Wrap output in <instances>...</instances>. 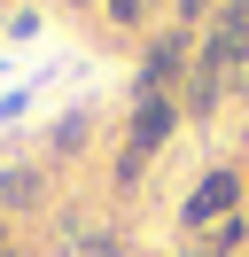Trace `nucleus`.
<instances>
[{"label":"nucleus","instance_id":"13","mask_svg":"<svg viewBox=\"0 0 249 257\" xmlns=\"http://www.w3.org/2000/svg\"><path fill=\"white\" fill-rule=\"evenodd\" d=\"M8 257H16V249H8Z\"/></svg>","mask_w":249,"mask_h":257},{"label":"nucleus","instance_id":"1","mask_svg":"<svg viewBox=\"0 0 249 257\" xmlns=\"http://www.w3.org/2000/svg\"><path fill=\"white\" fill-rule=\"evenodd\" d=\"M179 101H164V94H148V101H133L125 109V148H117V187H140V172H148V156L179 133Z\"/></svg>","mask_w":249,"mask_h":257},{"label":"nucleus","instance_id":"4","mask_svg":"<svg viewBox=\"0 0 249 257\" xmlns=\"http://www.w3.org/2000/svg\"><path fill=\"white\" fill-rule=\"evenodd\" d=\"M47 210V164H0V218Z\"/></svg>","mask_w":249,"mask_h":257},{"label":"nucleus","instance_id":"5","mask_svg":"<svg viewBox=\"0 0 249 257\" xmlns=\"http://www.w3.org/2000/svg\"><path fill=\"white\" fill-rule=\"evenodd\" d=\"M241 241H249V218H226V226H210V234L187 241V257H233Z\"/></svg>","mask_w":249,"mask_h":257},{"label":"nucleus","instance_id":"2","mask_svg":"<svg viewBox=\"0 0 249 257\" xmlns=\"http://www.w3.org/2000/svg\"><path fill=\"white\" fill-rule=\"evenodd\" d=\"M187 78H195V32H179V24H171V32H156L148 55H140V70H133V101H148V94L179 101Z\"/></svg>","mask_w":249,"mask_h":257},{"label":"nucleus","instance_id":"3","mask_svg":"<svg viewBox=\"0 0 249 257\" xmlns=\"http://www.w3.org/2000/svg\"><path fill=\"white\" fill-rule=\"evenodd\" d=\"M241 195H249V172H241V164H210V172L187 187V203H179L187 241L210 234V226H226V218H241Z\"/></svg>","mask_w":249,"mask_h":257},{"label":"nucleus","instance_id":"8","mask_svg":"<svg viewBox=\"0 0 249 257\" xmlns=\"http://www.w3.org/2000/svg\"><path fill=\"white\" fill-rule=\"evenodd\" d=\"M101 16L117 24V32H140V24L156 16V0H101Z\"/></svg>","mask_w":249,"mask_h":257},{"label":"nucleus","instance_id":"6","mask_svg":"<svg viewBox=\"0 0 249 257\" xmlns=\"http://www.w3.org/2000/svg\"><path fill=\"white\" fill-rule=\"evenodd\" d=\"M70 249H78V257H125L117 234H109L101 218H70Z\"/></svg>","mask_w":249,"mask_h":257},{"label":"nucleus","instance_id":"12","mask_svg":"<svg viewBox=\"0 0 249 257\" xmlns=\"http://www.w3.org/2000/svg\"><path fill=\"white\" fill-rule=\"evenodd\" d=\"M70 8H93V0H70Z\"/></svg>","mask_w":249,"mask_h":257},{"label":"nucleus","instance_id":"11","mask_svg":"<svg viewBox=\"0 0 249 257\" xmlns=\"http://www.w3.org/2000/svg\"><path fill=\"white\" fill-rule=\"evenodd\" d=\"M24 101H31L24 86H16V94H0V125H16V117H24Z\"/></svg>","mask_w":249,"mask_h":257},{"label":"nucleus","instance_id":"10","mask_svg":"<svg viewBox=\"0 0 249 257\" xmlns=\"http://www.w3.org/2000/svg\"><path fill=\"white\" fill-rule=\"evenodd\" d=\"M210 24H233V32H249V0H226V8H218Z\"/></svg>","mask_w":249,"mask_h":257},{"label":"nucleus","instance_id":"7","mask_svg":"<svg viewBox=\"0 0 249 257\" xmlns=\"http://www.w3.org/2000/svg\"><path fill=\"white\" fill-rule=\"evenodd\" d=\"M218 8H226V0H171V16H179V32H210V16H218Z\"/></svg>","mask_w":249,"mask_h":257},{"label":"nucleus","instance_id":"9","mask_svg":"<svg viewBox=\"0 0 249 257\" xmlns=\"http://www.w3.org/2000/svg\"><path fill=\"white\" fill-rule=\"evenodd\" d=\"M86 133H93V117H86V109H70V117L55 125V156H78V148H86Z\"/></svg>","mask_w":249,"mask_h":257}]
</instances>
